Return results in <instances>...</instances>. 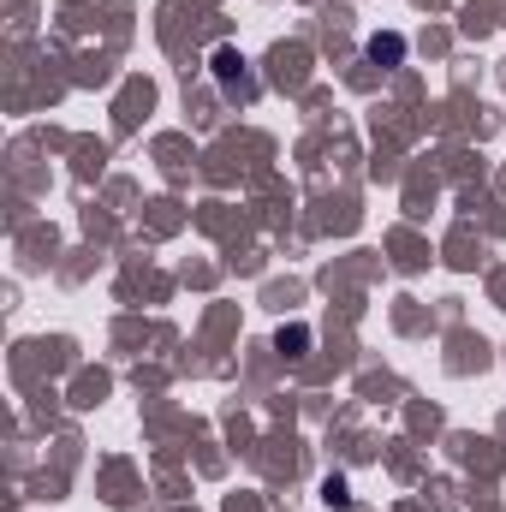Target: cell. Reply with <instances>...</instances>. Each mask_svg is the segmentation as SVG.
<instances>
[{
    "mask_svg": "<svg viewBox=\"0 0 506 512\" xmlns=\"http://www.w3.org/2000/svg\"><path fill=\"white\" fill-rule=\"evenodd\" d=\"M209 72H215V84H221V96H227V102H256V78L245 72V54H233V48H215Z\"/></svg>",
    "mask_w": 506,
    "mask_h": 512,
    "instance_id": "obj_1",
    "label": "cell"
},
{
    "mask_svg": "<svg viewBox=\"0 0 506 512\" xmlns=\"http://www.w3.org/2000/svg\"><path fill=\"white\" fill-rule=\"evenodd\" d=\"M364 54H370L376 66H399V60H405V36H393V30H387V36H370Z\"/></svg>",
    "mask_w": 506,
    "mask_h": 512,
    "instance_id": "obj_2",
    "label": "cell"
}]
</instances>
